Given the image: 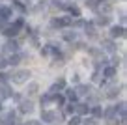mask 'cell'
Instances as JSON below:
<instances>
[{"mask_svg": "<svg viewBox=\"0 0 127 125\" xmlns=\"http://www.w3.org/2000/svg\"><path fill=\"white\" fill-rule=\"evenodd\" d=\"M28 77H30V71H28V69H19L11 78H13V82H15V84H23V82H26Z\"/></svg>", "mask_w": 127, "mask_h": 125, "instance_id": "6da1fadb", "label": "cell"}, {"mask_svg": "<svg viewBox=\"0 0 127 125\" xmlns=\"http://www.w3.org/2000/svg\"><path fill=\"white\" fill-rule=\"evenodd\" d=\"M56 112H51V110H45V112H41V120L45 121V123H54L56 121Z\"/></svg>", "mask_w": 127, "mask_h": 125, "instance_id": "7a4b0ae2", "label": "cell"}, {"mask_svg": "<svg viewBox=\"0 0 127 125\" xmlns=\"http://www.w3.org/2000/svg\"><path fill=\"white\" fill-rule=\"evenodd\" d=\"M103 116L107 118L108 123H114V121H116V110H114V106H108V108L103 112Z\"/></svg>", "mask_w": 127, "mask_h": 125, "instance_id": "3957f363", "label": "cell"}, {"mask_svg": "<svg viewBox=\"0 0 127 125\" xmlns=\"http://www.w3.org/2000/svg\"><path fill=\"white\" fill-rule=\"evenodd\" d=\"M21 112L23 114H26V112H32V110H34V105H32L30 101H21Z\"/></svg>", "mask_w": 127, "mask_h": 125, "instance_id": "277c9868", "label": "cell"}, {"mask_svg": "<svg viewBox=\"0 0 127 125\" xmlns=\"http://www.w3.org/2000/svg\"><path fill=\"white\" fill-rule=\"evenodd\" d=\"M112 37H122V35H125V28L123 26H112Z\"/></svg>", "mask_w": 127, "mask_h": 125, "instance_id": "5b68a950", "label": "cell"}, {"mask_svg": "<svg viewBox=\"0 0 127 125\" xmlns=\"http://www.w3.org/2000/svg\"><path fill=\"white\" fill-rule=\"evenodd\" d=\"M75 94H77V95H90V94H92V88H90V86H84V84H80V86L77 88Z\"/></svg>", "mask_w": 127, "mask_h": 125, "instance_id": "8992f818", "label": "cell"}, {"mask_svg": "<svg viewBox=\"0 0 127 125\" xmlns=\"http://www.w3.org/2000/svg\"><path fill=\"white\" fill-rule=\"evenodd\" d=\"M17 49H19V45H17L15 41H8V43L4 45V52H17Z\"/></svg>", "mask_w": 127, "mask_h": 125, "instance_id": "52a82bcc", "label": "cell"}, {"mask_svg": "<svg viewBox=\"0 0 127 125\" xmlns=\"http://www.w3.org/2000/svg\"><path fill=\"white\" fill-rule=\"evenodd\" d=\"M17 32H19V28H17L15 24H13V26H4V34L9 35V37H11V35H17Z\"/></svg>", "mask_w": 127, "mask_h": 125, "instance_id": "ba28073f", "label": "cell"}, {"mask_svg": "<svg viewBox=\"0 0 127 125\" xmlns=\"http://www.w3.org/2000/svg\"><path fill=\"white\" fill-rule=\"evenodd\" d=\"M103 47H105V51H108V52H114L116 51L114 41H110V39H105V41H103Z\"/></svg>", "mask_w": 127, "mask_h": 125, "instance_id": "9c48e42d", "label": "cell"}, {"mask_svg": "<svg viewBox=\"0 0 127 125\" xmlns=\"http://www.w3.org/2000/svg\"><path fill=\"white\" fill-rule=\"evenodd\" d=\"M52 24H54V26H67V24H71V19H67V17H65V19H54V23H52Z\"/></svg>", "mask_w": 127, "mask_h": 125, "instance_id": "30bf717a", "label": "cell"}, {"mask_svg": "<svg viewBox=\"0 0 127 125\" xmlns=\"http://www.w3.org/2000/svg\"><path fill=\"white\" fill-rule=\"evenodd\" d=\"M13 123H15V114H13V112H9L8 116L4 118V121H2L0 125H13Z\"/></svg>", "mask_w": 127, "mask_h": 125, "instance_id": "8fae6325", "label": "cell"}, {"mask_svg": "<svg viewBox=\"0 0 127 125\" xmlns=\"http://www.w3.org/2000/svg\"><path fill=\"white\" fill-rule=\"evenodd\" d=\"M75 110L79 114H88V110H90V106L84 105V103H80V105H75Z\"/></svg>", "mask_w": 127, "mask_h": 125, "instance_id": "7c38bea8", "label": "cell"}, {"mask_svg": "<svg viewBox=\"0 0 127 125\" xmlns=\"http://www.w3.org/2000/svg\"><path fill=\"white\" fill-rule=\"evenodd\" d=\"M118 94H120L118 88H116V86H110V88H108V92H107V97H108V99H114V97H118Z\"/></svg>", "mask_w": 127, "mask_h": 125, "instance_id": "4fadbf2b", "label": "cell"}, {"mask_svg": "<svg viewBox=\"0 0 127 125\" xmlns=\"http://www.w3.org/2000/svg\"><path fill=\"white\" fill-rule=\"evenodd\" d=\"M86 35H90L92 39H95V37H97V34H95V28L92 26V24H86Z\"/></svg>", "mask_w": 127, "mask_h": 125, "instance_id": "5bb4252c", "label": "cell"}, {"mask_svg": "<svg viewBox=\"0 0 127 125\" xmlns=\"http://www.w3.org/2000/svg\"><path fill=\"white\" fill-rule=\"evenodd\" d=\"M64 86H65V80H64V78H58V80H56V84H54V86H52L51 94H52V92H54V90H62Z\"/></svg>", "mask_w": 127, "mask_h": 125, "instance_id": "9a60e30c", "label": "cell"}, {"mask_svg": "<svg viewBox=\"0 0 127 125\" xmlns=\"http://www.w3.org/2000/svg\"><path fill=\"white\" fill-rule=\"evenodd\" d=\"M9 17V8H0V21H6Z\"/></svg>", "mask_w": 127, "mask_h": 125, "instance_id": "2e32d148", "label": "cell"}, {"mask_svg": "<svg viewBox=\"0 0 127 125\" xmlns=\"http://www.w3.org/2000/svg\"><path fill=\"white\" fill-rule=\"evenodd\" d=\"M52 8L54 9H67V6L62 4V0H54V2H52Z\"/></svg>", "mask_w": 127, "mask_h": 125, "instance_id": "e0dca14e", "label": "cell"}, {"mask_svg": "<svg viewBox=\"0 0 127 125\" xmlns=\"http://www.w3.org/2000/svg\"><path fill=\"white\" fill-rule=\"evenodd\" d=\"M92 114H94V118L97 120V118L103 116V108H99V106H94V108H92Z\"/></svg>", "mask_w": 127, "mask_h": 125, "instance_id": "ac0fdd59", "label": "cell"}, {"mask_svg": "<svg viewBox=\"0 0 127 125\" xmlns=\"http://www.w3.org/2000/svg\"><path fill=\"white\" fill-rule=\"evenodd\" d=\"M19 62H21V56H19V54H13L11 58L8 60V63H9V65H17Z\"/></svg>", "mask_w": 127, "mask_h": 125, "instance_id": "d6986e66", "label": "cell"}, {"mask_svg": "<svg viewBox=\"0 0 127 125\" xmlns=\"http://www.w3.org/2000/svg\"><path fill=\"white\" fill-rule=\"evenodd\" d=\"M28 94H30V95L37 94V84H36V82H32V84H28Z\"/></svg>", "mask_w": 127, "mask_h": 125, "instance_id": "ffe728a7", "label": "cell"}, {"mask_svg": "<svg viewBox=\"0 0 127 125\" xmlns=\"http://www.w3.org/2000/svg\"><path fill=\"white\" fill-rule=\"evenodd\" d=\"M114 75H116V67H107V69H105V77L110 78V77H114Z\"/></svg>", "mask_w": 127, "mask_h": 125, "instance_id": "44dd1931", "label": "cell"}, {"mask_svg": "<svg viewBox=\"0 0 127 125\" xmlns=\"http://www.w3.org/2000/svg\"><path fill=\"white\" fill-rule=\"evenodd\" d=\"M2 97H9V92H8L6 86H0V99Z\"/></svg>", "mask_w": 127, "mask_h": 125, "instance_id": "7402d4cb", "label": "cell"}, {"mask_svg": "<svg viewBox=\"0 0 127 125\" xmlns=\"http://www.w3.org/2000/svg\"><path fill=\"white\" fill-rule=\"evenodd\" d=\"M64 37H65V41H75V37H77V34H75V32H67V34L64 35Z\"/></svg>", "mask_w": 127, "mask_h": 125, "instance_id": "603a6c76", "label": "cell"}, {"mask_svg": "<svg viewBox=\"0 0 127 125\" xmlns=\"http://www.w3.org/2000/svg\"><path fill=\"white\" fill-rule=\"evenodd\" d=\"M84 125H99V123H97L95 118H86V120H84Z\"/></svg>", "mask_w": 127, "mask_h": 125, "instance_id": "cb8c5ba5", "label": "cell"}, {"mask_svg": "<svg viewBox=\"0 0 127 125\" xmlns=\"http://www.w3.org/2000/svg\"><path fill=\"white\" fill-rule=\"evenodd\" d=\"M90 54H92V56H95V58H101V56H103V52H101L99 49H92Z\"/></svg>", "mask_w": 127, "mask_h": 125, "instance_id": "d4e9b609", "label": "cell"}, {"mask_svg": "<svg viewBox=\"0 0 127 125\" xmlns=\"http://www.w3.org/2000/svg\"><path fill=\"white\" fill-rule=\"evenodd\" d=\"M108 17H101V19H97V24H99V26H105V24H108Z\"/></svg>", "mask_w": 127, "mask_h": 125, "instance_id": "484cf974", "label": "cell"}, {"mask_svg": "<svg viewBox=\"0 0 127 125\" xmlns=\"http://www.w3.org/2000/svg\"><path fill=\"white\" fill-rule=\"evenodd\" d=\"M51 99H52V95H51V94H47V95H43V97H41V105H47V103H49V101H51Z\"/></svg>", "mask_w": 127, "mask_h": 125, "instance_id": "4316f807", "label": "cell"}, {"mask_svg": "<svg viewBox=\"0 0 127 125\" xmlns=\"http://www.w3.org/2000/svg\"><path fill=\"white\" fill-rule=\"evenodd\" d=\"M80 123V118L79 116H73L71 120H69V125H79Z\"/></svg>", "mask_w": 127, "mask_h": 125, "instance_id": "83f0119b", "label": "cell"}, {"mask_svg": "<svg viewBox=\"0 0 127 125\" xmlns=\"http://www.w3.org/2000/svg\"><path fill=\"white\" fill-rule=\"evenodd\" d=\"M52 99H54L58 105H64V97H62V95H52Z\"/></svg>", "mask_w": 127, "mask_h": 125, "instance_id": "f1b7e54d", "label": "cell"}, {"mask_svg": "<svg viewBox=\"0 0 127 125\" xmlns=\"http://www.w3.org/2000/svg\"><path fill=\"white\" fill-rule=\"evenodd\" d=\"M67 97L75 101V99H77V94H75V90H67Z\"/></svg>", "mask_w": 127, "mask_h": 125, "instance_id": "f546056e", "label": "cell"}, {"mask_svg": "<svg viewBox=\"0 0 127 125\" xmlns=\"http://www.w3.org/2000/svg\"><path fill=\"white\" fill-rule=\"evenodd\" d=\"M6 65H8V60L4 56H0V67H6Z\"/></svg>", "mask_w": 127, "mask_h": 125, "instance_id": "4dcf8cb0", "label": "cell"}, {"mask_svg": "<svg viewBox=\"0 0 127 125\" xmlns=\"http://www.w3.org/2000/svg\"><path fill=\"white\" fill-rule=\"evenodd\" d=\"M101 9H103L105 13H110V11H112V8H110V6H108V4H105L103 8H101Z\"/></svg>", "mask_w": 127, "mask_h": 125, "instance_id": "1f68e13d", "label": "cell"}, {"mask_svg": "<svg viewBox=\"0 0 127 125\" xmlns=\"http://www.w3.org/2000/svg\"><path fill=\"white\" fill-rule=\"evenodd\" d=\"M69 11H71L73 15H79V13H80V11H79V8H75V6H73V8H69Z\"/></svg>", "mask_w": 127, "mask_h": 125, "instance_id": "d6a6232c", "label": "cell"}, {"mask_svg": "<svg viewBox=\"0 0 127 125\" xmlns=\"http://www.w3.org/2000/svg\"><path fill=\"white\" fill-rule=\"evenodd\" d=\"M13 6H15V8L19 9V11H24V6H23V4H19V2H15V4H13Z\"/></svg>", "mask_w": 127, "mask_h": 125, "instance_id": "836d02e7", "label": "cell"}, {"mask_svg": "<svg viewBox=\"0 0 127 125\" xmlns=\"http://www.w3.org/2000/svg\"><path fill=\"white\" fill-rule=\"evenodd\" d=\"M28 125H41L39 121H36V120H32V121H28Z\"/></svg>", "mask_w": 127, "mask_h": 125, "instance_id": "e575fe53", "label": "cell"}, {"mask_svg": "<svg viewBox=\"0 0 127 125\" xmlns=\"http://www.w3.org/2000/svg\"><path fill=\"white\" fill-rule=\"evenodd\" d=\"M6 77H8V75H4V73H0V82H4V80H6Z\"/></svg>", "mask_w": 127, "mask_h": 125, "instance_id": "d590c367", "label": "cell"}, {"mask_svg": "<svg viewBox=\"0 0 127 125\" xmlns=\"http://www.w3.org/2000/svg\"><path fill=\"white\" fill-rule=\"evenodd\" d=\"M94 2H101V0H94Z\"/></svg>", "mask_w": 127, "mask_h": 125, "instance_id": "8d00e7d4", "label": "cell"}, {"mask_svg": "<svg viewBox=\"0 0 127 125\" xmlns=\"http://www.w3.org/2000/svg\"><path fill=\"white\" fill-rule=\"evenodd\" d=\"M0 110H2V105H0Z\"/></svg>", "mask_w": 127, "mask_h": 125, "instance_id": "74e56055", "label": "cell"}]
</instances>
